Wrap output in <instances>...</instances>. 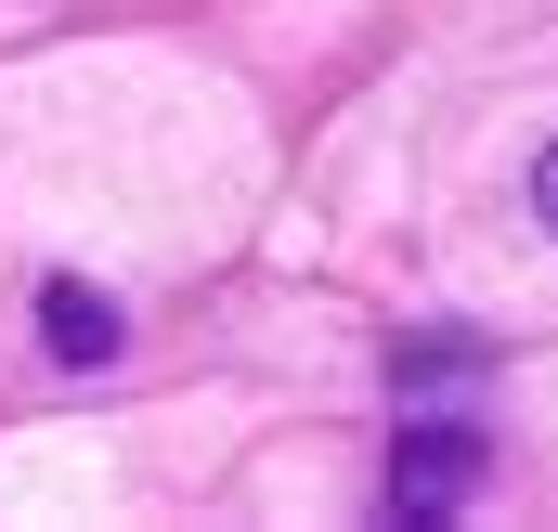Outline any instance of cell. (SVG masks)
<instances>
[{"label": "cell", "mask_w": 558, "mask_h": 532, "mask_svg": "<svg viewBox=\"0 0 558 532\" xmlns=\"http://www.w3.org/2000/svg\"><path fill=\"white\" fill-rule=\"evenodd\" d=\"M481 468H494V442H481L468 415H403V455H390V507H403V520H454V507L481 494Z\"/></svg>", "instance_id": "cell-1"}, {"label": "cell", "mask_w": 558, "mask_h": 532, "mask_svg": "<svg viewBox=\"0 0 558 532\" xmlns=\"http://www.w3.org/2000/svg\"><path fill=\"white\" fill-rule=\"evenodd\" d=\"M39 338H52V364H118V299L65 273V286L39 299Z\"/></svg>", "instance_id": "cell-2"}, {"label": "cell", "mask_w": 558, "mask_h": 532, "mask_svg": "<svg viewBox=\"0 0 558 532\" xmlns=\"http://www.w3.org/2000/svg\"><path fill=\"white\" fill-rule=\"evenodd\" d=\"M533 208H546V234H558V143H546V169H533Z\"/></svg>", "instance_id": "cell-3"}]
</instances>
